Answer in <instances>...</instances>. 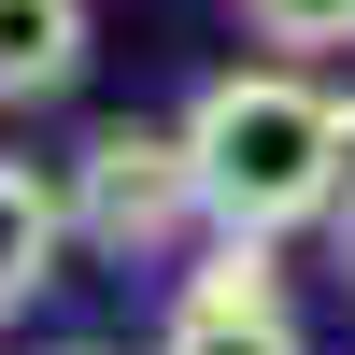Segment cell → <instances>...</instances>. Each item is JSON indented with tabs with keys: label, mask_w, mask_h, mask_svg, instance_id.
Segmentation results:
<instances>
[{
	"label": "cell",
	"mask_w": 355,
	"mask_h": 355,
	"mask_svg": "<svg viewBox=\"0 0 355 355\" xmlns=\"http://www.w3.org/2000/svg\"><path fill=\"white\" fill-rule=\"evenodd\" d=\"M327 242H341V284H355V199H341V214H327Z\"/></svg>",
	"instance_id": "obj_7"
},
{
	"label": "cell",
	"mask_w": 355,
	"mask_h": 355,
	"mask_svg": "<svg viewBox=\"0 0 355 355\" xmlns=\"http://www.w3.org/2000/svg\"><path fill=\"white\" fill-rule=\"evenodd\" d=\"M71 242H85V227H71V185L28 171V157H0V327L57 284V256H71Z\"/></svg>",
	"instance_id": "obj_4"
},
{
	"label": "cell",
	"mask_w": 355,
	"mask_h": 355,
	"mask_svg": "<svg viewBox=\"0 0 355 355\" xmlns=\"http://www.w3.org/2000/svg\"><path fill=\"white\" fill-rule=\"evenodd\" d=\"M85 57H100V15H85V0H0V114L71 100Z\"/></svg>",
	"instance_id": "obj_3"
},
{
	"label": "cell",
	"mask_w": 355,
	"mask_h": 355,
	"mask_svg": "<svg viewBox=\"0 0 355 355\" xmlns=\"http://www.w3.org/2000/svg\"><path fill=\"white\" fill-rule=\"evenodd\" d=\"M185 157H199L214 227L284 242V227H327L355 199V100L313 57H256V71H214L185 100Z\"/></svg>",
	"instance_id": "obj_1"
},
{
	"label": "cell",
	"mask_w": 355,
	"mask_h": 355,
	"mask_svg": "<svg viewBox=\"0 0 355 355\" xmlns=\"http://www.w3.org/2000/svg\"><path fill=\"white\" fill-rule=\"evenodd\" d=\"M57 355H114V341H57Z\"/></svg>",
	"instance_id": "obj_8"
},
{
	"label": "cell",
	"mask_w": 355,
	"mask_h": 355,
	"mask_svg": "<svg viewBox=\"0 0 355 355\" xmlns=\"http://www.w3.org/2000/svg\"><path fill=\"white\" fill-rule=\"evenodd\" d=\"M157 355H313V341H299V313H284V284H185Z\"/></svg>",
	"instance_id": "obj_5"
},
{
	"label": "cell",
	"mask_w": 355,
	"mask_h": 355,
	"mask_svg": "<svg viewBox=\"0 0 355 355\" xmlns=\"http://www.w3.org/2000/svg\"><path fill=\"white\" fill-rule=\"evenodd\" d=\"M71 227L100 256H128V270H157V256H185L199 227H214V199H199V157L185 128H100L71 157Z\"/></svg>",
	"instance_id": "obj_2"
},
{
	"label": "cell",
	"mask_w": 355,
	"mask_h": 355,
	"mask_svg": "<svg viewBox=\"0 0 355 355\" xmlns=\"http://www.w3.org/2000/svg\"><path fill=\"white\" fill-rule=\"evenodd\" d=\"M227 15H242L270 57H313V71H327V57H355V0H227Z\"/></svg>",
	"instance_id": "obj_6"
}]
</instances>
